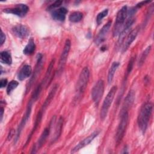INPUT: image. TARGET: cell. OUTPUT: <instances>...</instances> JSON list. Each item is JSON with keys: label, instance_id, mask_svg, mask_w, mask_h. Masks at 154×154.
<instances>
[{"label": "cell", "instance_id": "6da1fadb", "mask_svg": "<svg viewBox=\"0 0 154 154\" xmlns=\"http://www.w3.org/2000/svg\"><path fill=\"white\" fill-rule=\"evenodd\" d=\"M152 109L153 105L149 102L144 103L141 107L138 116L137 123L139 128L143 134L145 133L147 128L149 119L152 112Z\"/></svg>", "mask_w": 154, "mask_h": 154}, {"label": "cell", "instance_id": "7a4b0ae2", "mask_svg": "<svg viewBox=\"0 0 154 154\" xmlns=\"http://www.w3.org/2000/svg\"><path fill=\"white\" fill-rule=\"evenodd\" d=\"M90 78V70L87 67H85L81 70L75 87V101H78L83 95Z\"/></svg>", "mask_w": 154, "mask_h": 154}, {"label": "cell", "instance_id": "3957f363", "mask_svg": "<svg viewBox=\"0 0 154 154\" xmlns=\"http://www.w3.org/2000/svg\"><path fill=\"white\" fill-rule=\"evenodd\" d=\"M128 7L127 6H123L118 11L116 19L115 24L113 28L112 34L114 37L119 35L123 28V25L125 22V19L128 16Z\"/></svg>", "mask_w": 154, "mask_h": 154}, {"label": "cell", "instance_id": "277c9868", "mask_svg": "<svg viewBox=\"0 0 154 154\" xmlns=\"http://www.w3.org/2000/svg\"><path fill=\"white\" fill-rule=\"evenodd\" d=\"M128 112H124L120 114V120L116 134V143L117 146L120 143L125 136V134L128 124Z\"/></svg>", "mask_w": 154, "mask_h": 154}, {"label": "cell", "instance_id": "5b68a950", "mask_svg": "<svg viewBox=\"0 0 154 154\" xmlns=\"http://www.w3.org/2000/svg\"><path fill=\"white\" fill-rule=\"evenodd\" d=\"M117 86H113L112 87V88L110 89V90L109 91V92L108 93L107 95L106 96L102 105V108L100 109V119L101 120H104L108 114V110L110 108V106L112 102V100L114 98L116 93L117 91Z\"/></svg>", "mask_w": 154, "mask_h": 154}, {"label": "cell", "instance_id": "8992f818", "mask_svg": "<svg viewBox=\"0 0 154 154\" xmlns=\"http://www.w3.org/2000/svg\"><path fill=\"white\" fill-rule=\"evenodd\" d=\"M104 82L102 79L98 80L93 86L91 90V98L96 106L100 102V100L103 96L104 92Z\"/></svg>", "mask_w": 154, "mask_h": 154}, {"label": "cell", "instance_id": "52a82bcc", "mask_svg": "<svg viewBox=\"0 0 154 154\" xmlns=\"http://www.w3.org/2000/svg\"><path fill=\"white\" fill-rule=\"evenodd\" d=\"M70 47H71V42L70 40L69 39H67L65 44H64V46L63 48V51L61 52V54L60 55V60L58 62V72L59 73H61L66 63L70 50Z\"/></svg>", "mask_w": 154, "mask_h": 154}, {"label": "cell", "instance_id": "ba28073f", "mask_svg": "<svg viewBox=\"0 0 154 154\" xmlns=\"http://www.w3.org/2000/svg\"><path fill=\"white\" fill-rule=\"evenodd\" d=\"M28 11H29V7L26 5L23 4H17L13 8H5L3 10V11L6 13L13 14L19 17L25 16L26 14V13L28 12Z\"/></svg>", "mask_w": 154, "mask_h": 154}, {"label": "cell", "instance_id": "9c48e42d", "mask_svg": "<svg viewBox=\"0 0 154 154\" xmlns=\"http://www.w3.org/2000/svg\"><path fill=\"white\" fill-rule=\"evenodd\" d=\"M42 67H43V55L41 54H39L37 55V63L35 65V70L34 71V73H33L32 77L31 78V79L29 81V83L28 84V85L26 86V92L28 90H29L31 87L32 86L33 83L37 79V77L38 76V75L40 73Z\"/></svg>", "mask_w": 154, "mask_h": 154}, {"label": "cell", "instance_id": "30bf717a", "mask_svg": "<svg viewBox=\"0 0 154 154\" xmlns=\"http://www.w3.org/2000/svg\"><path fill=\"white\" fill-rule=\"evenodd\" d=\"M140 31V26H137L135 29H132L131 32L128 33L127 36L126 37V39H125L123 44V46L122 48V52H125L128 49L131 43L134 41L135 38L137 37L138 32Z\"/></svg>", "mask_w": 154, "mask_h": 154}, {"label": "cell", "instance_id": "8fae6325", "mask_svg": "<svg viewBox=\"0 0 154 154\" xmlns=\"http://www.w3.org/2000/svg\"><path fill=\"white\" fill-rule=\"evenodd\" d=\"M34 102L32 101L31 100H29V102H28V105L27 106V108H26V110L25 111V115L23 117V119H22L19 126H18V128H17V134H16V141H17V140H18L19 137H20V133L23 128V127L25 126L27 120H28L29 116H30V114H31V108H32V104H33Z\"/></svg>", "mask_w": 154, "mask_h": 154}, {"label": "cell", "instance_id": "7c38bea8", "mask_svg": "<svg viewBox=\"0 0 154 154\" xmlns=\"http://www.w3.org/2000/svg\"><path fill=\"white\" fill-rule=\"evenodd\" d=\"M111 20H109L98 32L97 36L94 39V42L96 45H99L102 43L106 40V36L108 34V32L110 29L111 25Z\"/></svg>", "mask_w": 154, "mask_h": 154}, {"label": "cell", "instance_id": "4fadbf2b", "mask_svg": "<svg viewBox=\"0 0 154 154\" xmlns=\"http://www.w3.org/2000/svg\"><path fill=\"white\" fill-rule=\"evenodd\" d=\"M99 132H100L99 131H94L93 133H91L87 137H86L83 140L80 141L74 148H73L72 149L71 153H75V152H78V150H79L81 149H82V148L84 147L85 146H87L88 144H90L93 140V139L95 137H96L99 135Z\"/></svg>", "mask_w": 154, "mask_h": 154}, {"label": "cell", "instance_id": "5bb4252c", "mask_svg": "<svg viewBox=\"0 0 154 154\" xmlns=\"http://www.w3.org/2000/svg\"><path fill=\"white\" fill-rule=\"evenodd\" d=\"M50 131H51V128L49 126L48 128H46L44 131H43L42 134H41L40 138H38V141H37V143L34 144V147H33V149H32V151H31V153H36L37 151L38 150H39V149H40L43 145L44 144V143H45L48 137L49 136V132H50Z\"/></svg>", "mask_w": 154, "mask_h": 154}, {"label": "cell", "instance_id": "9a60e30c", "mask_svg": "<svg viewBox=\"0 0 154 154\" xmlns=\"http://www.w3.org/2000/svg\"><path fill=\"white\" fill-rule=\"evenodd\" d=\"M135 96V93L134 90H130L128 92L124 100L122 108L120 111V114L124 112H128L129 109L131 108V106L132 105L134 102Z\"/></svg>", "mask_w": 154, "mask_h": 154}, {"label": "cell", "instance_id": "2e32d148", "mask_svg": "<svg viewBox=\"0 0 154 154\" xmlns=\"http://www.w3.org/2000/svg\"><path fill=\"white\" fill-rule=\"evenodd\" d=\"M12 30L14 35L20 38L26 37L29 32L28 28L23 25H17L13 28Z\"/></svg>", "mask_w": 154, "mask_h": 154}, {"label": "cell", "instance_id": "e0dca14e", "mask_svg": "<svg viewBox=\"0 0 154 154\" xmlns=\"http://www.w3.org/2000/svg\"><path fill=\"white\" fill-rule=\"evenodd\" d=\"M58 88V84H54V86L52 87V88L51 89L46 99H45V102H44L43 104L42 105V106L40 109V110L42 112H44L45 111V110L46 109V108L48 107V106L49 105V104L51 103V102L53 100Z\"/></svg>", "mask_w": 154, "mask_h": 154}, {"label": "cell", "instance_id": "ac0fdd59", "mask_svg": "<svg viewBox=\"0 0 154 154\" xmlns=\"http://www.w3.org/2000/svg\"><path fill=\"white\" fill-rule=\"evenodd\" d=\"M67 13V10L65 7H61L57 10H53L51 13V16L54 20L62 22L65 20Z\"/></svg>", "mask_w": 154, "mask_h": 154}, {"label": "cell", "instance_id": "d6986e66", "mask_svg": "<svg viewBox=\"0 0 154 154\" xmlns=\"http://www.w3.org/2000/svg\"><path fill=\"white\" fill-rule=\"evenodd\" d=\"M32 73V67L29 65L23 66L17 74V78L19 81H23L28 78Z\"/></svg>", "mask_w": 154, "mask_h": 154}, {"label": "cell", "instance_id": "ffe728a7", "mask_svg": "<svg viewBox=\"0 0 154 154\" xmlns=\"http://www.w3.org/2000/svg\"><path fill=\"white\" fill-rule=\"evenodd\" d=\"M54 63H55V60L54 59L52 60V61H51V63L48 66L46 75L45 76V78H44L43 81L42 82L43 86L45 85L46 87H48L49 85V84L52 80V77H51V76H52V70L54 69Z\"/></svg>", "mask_w": 154, "mask_h": 154}, {"label": "cell", "instance_id": "44dd1931", "mask_svg": "<svg viewBox=\"0 0 154 154\" xmlns=\"http://www.w3.org/2000/svg\"><path fill=\"white\" fill-rule=\"evenodd\" d=\"M43 113H44V112H42L40 109V111L38 112L37 115V116H36V119H35V122H34V125L33 128L32 129V130H31V132H30V134H29V136H28V138H27V140H26V143H25V146H26L27 145V144L30 141V140H31V138L32 135L34 134V132L35 131V130L38 128V126H39V125H40V122H41V121H42Z\"/></svg>", "mask_w": 154, "mask_h": 154}, {"label": "cell", "instance_id": "7402d4cb", "mask_svg": "<svg viewBox=\"0 0 154 154\" xmlns=\"http://www.w3.org/2000/svg\"><path fill=\"white\" fill-rule=\"evenodd\" d=\"M63 118L62 117H60L58 119V123L56 125L55 129V132L52 140V142L54 143L56 141L59 137L61 135V132H62V128H63Z\"/></svg>", "mask_w": 154, "mask_h": 154}, {"label": "cell", "instance_id": "603a6c76", "mask_svg": "<svg viewBox=\"0 0 154 154\" xmlns=\"http://www.w3.org/2000/svg\"><path fill=\"white\" fill-rule=\"evenodd\" d=\"M35 45L33 38H31L29 40L27 45L25 46L23 51V52L25 55H29L34 53V52L35 51Z\"/></svg>", "mask_w": 154, "mask_h": 154}, {"label": "cell", "instance_id": "cb8c5ba5", "mask_svg": "<svg viewBox=\"0 0 154 154\" xmlns=\"http://www.w3.org/2000/svg\"><path fill=\"white\" fill-rule=\"evenodd\" d=\"M119 65H120V63L117 61L113 62L112 64H111V66L109 69L108 73V78H108V84H111L112 82L113 78H114L115 72L117 70V68L119 67Z\"/></svg>", "mask_w": 154, "mask_h": 154}, {"label": "cell", "instance_id": "d4e9b609", "mask_svg": "<svg viewBox=\"0 0 154 154\" xmlns=\"http://www.w3.org/2000/svg\"><path fill=\"white\" fill-rule=\"evenodd\" d=\"M1 61L3 63L10 65L12 63V58L10 53L8 51H4L1 52Z\"/></svg>", "mask_w": 154, "mask_h": 154}, {"label": "cell", "instance_id": "484cf974", "mask_svg": "<svg viewBox=\"0 0 154 154\" xmlns=\"http://www.w3.org/2000/svg\"><path fill=\"white\" fill-rule=\"evenodd\" d=\"M82 17H83V14L81 12L74 11L69 15V19L71 22L76 23L81 21L82 19Z\"/></svg>", "mask_w": 154, "mask_h": 154}, {"label": "cell", "instance_id": "4316f807", "mask_svg": "<svg viewBox=\"0 0 154 154\" xmlns=\"http://www.w3.org/2000/svg\"><path fill=\"white\" fill-rule=\"evenodd\" d=\"M150 49H151V46H149L147 48H146V49L142 52L140 57V59H139V61H138V66L139 67H141L143 63H144L147 57L148 56L150 51Z\"/></svg>", "mask_w": 154, "mask_h": 154}, {"label": "cell", "instance_id": "83f0119b", "mask_svg": "<svg viewBox=\"0 0 154 154\" xmlns=\"http://www.w3.org/2000/svg\"><path fill=\"white\" fill-rule=\"evenodd\" d=\"M43 84L41 82L35 89L34 91L32 93V97H31V100H32L34 102L38 98L40 93H41V91L42 90V88H43Z\"/></svg>", "mask_w": 154, "mask_h": 154}, {"label": "cell", "instance_id": "f1b7e54d", "mask_svg": "<svg viewBox=\"0 0 154 154\" xmlns=\"http://www.w3.org/2000/svg\"><path fill=\"white\" fill-rule=\"evenodd\" d=\"M19 82L16 81L12 80L10 82V83L8 84L7 87V94H10L18 86Z\"/></svg>", "mask_w": 154, "mask_h": 154}, {"label": "cell", "instance_id": "f546056e", "mask_svg": "<svg viewBox=\"0 0 154 154\" xmlns=\"http://www.w3.org/2000/svg\"><path fill=\"white\" fill-rule=\"evenodd\" d=\"M108 13V9H105V10H103L102 11L100 12L97 14V16L96 17V22H97V24L98 25H99L100 24V23L102 22L103 19L105 16H107Z\"/></svg>", "mask_w": 154, "mask_h": 154}, {"label": "cell", "instance_id": "4dcf8cb0", "mask_svg": "<svg viewBox=\"0 0 154 154\" xmlns=\"http://www.w3.org/2000/svg\"><path fill=\"white\" fill-rule=\"evenodd\" d=\"M135 57L136 56L134 55V57H131V59L129 60V61L128 63V66H127V69H126V78H127V76H128V75L131 73V72L132 71V69H133V66H134V64L135 63Z\"/></svg>", "mask_w": 154, "mask_h": 154}, {"label": "cell", "instance_id": "1f68e13d", "mask_svg": "<svg viewBox=\"0 0 154 154\" xmlns=\"http://www.w3.org/2000/svg\"><path fill=\"white\" fill-rule=\"evenodd\" d=\"M63 1H60V0H57L56 1H55L54 3H52V4H51L48 7V10H54V8H56L58 7H60L61 4H62Z\"/></svg>", "mask_w": 154, "mask_h": 154}, {"label": "cell", "instance_id": "d6a6232c", "mask_svg": "<svg viewBox=\"0 0 154 154\" xmlns=\"http://www.w3.org/2000/svg\"><path fill=\"white\" fill-rule=\"evenodd\" d=\"M7 79H5V78H2L1 79V81H0V87L1 88H4L5 87L7 84Z\"/></svg>", "mask_w": 154, "mask_h": 154}, {"label": "cell", "instance_id": "836d02e7", "mask_svg": "<svg viewBox=\"0 0 154 154\" xmlns=\"http://www.w3.org/2000/svg\"><path fill=\"white\" fill-rule=\"evenodd\" d=\"M5 41V35L2 31V30H1V45H2L4 43Z\"/></svg>", "mask_w": 154, "mask_h": 154}, {"label": "cell", "instance_id": "e575fe53", "mask_svg": "<svg viewBox=\"0 0 154 154\" xmlns=\"http://www.w3.org/2000/svg\"><path fill=\"white\" fill-rule=\"evenodd\" d=\"M150 2V1H142V2H140V3H138L137 5V6H136V7L138 8H140V7H141L142 6H143L144 5H145L146 4H147V3H149Z\"/></svg>", "mask_w": 154, "mask_h": 154}, {"label": "cell", "instance_id": "d590c367", "mask_svg": "<svg viewBox=\"0 0 154 154\" xmlns=\"http://www.w3.org/2000/svg\"><path fill=\"white\" fill-rule=\"evenodd\" d=\"M14 132H15V131H14V129L10 130V132H9V134H8V137H7V139H8V140H10L11 139V138L13 137V135H14Z\"/></svg>", "mask_w": 154, "mask_h": 154}, {"label": "cell", "instance_id": "8d00e7d4", "mask_svg": "<svg viewBox=\"0 0 154 154\" xmlns=\"http://www.w3.org/2000/svg\"><path fill=\"white\" fill-rule=\"evenodd\" d=\"M0 112H1V121H2V117H3V114H4V108H3V107H2V106L1 107Z\"/></svg>", "mask_w": 154, "mask_h": 154}]
</instances>
